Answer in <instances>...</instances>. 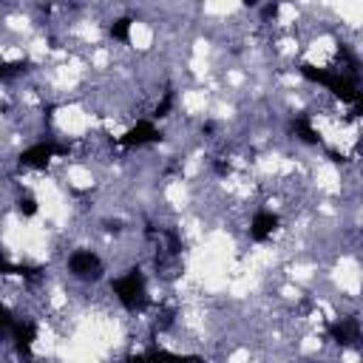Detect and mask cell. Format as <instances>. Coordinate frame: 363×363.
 Returning a JSON list of instances; mask_svg holds the SVG:
<instances>
[{
	"label": "cell",
	"instance_id": "obj_1",
	"mask_svg": "<svg viewBox=\"0 0 363 363\" xmlns=\"http://www.w3.org/2000/svg\"><path fill=\"white\" fill-rule=\"evenodd\" d=\"M301 74H303L309 82H318V85L329 88L340 102L354 105V102L363 96V91H357L354 79H349V77L340 74V71H326V68H318V65H312V62H301Z\"/></svg>",
	"mask_w": 363,
	"mask_h": 363
},
{
	"label": "cell",
	"instance_id": "obj_2",
	"mask_svg": "<svg viewBox=\"0 0 363 363\" xmlns=\"http://www.w3.org/2000/svg\"><path fill=\"white\" fill-rule=\"evenodd\" d=\"M111 289L113 295L119 298V303L130 312L142 309L145 306V275L139 267H130L125 275H119L116 281H111Z\"/></svg>",
	"mask_w": 363,
	"mask_h": 363
},
{
	"label": "cell",
	"instance_id": "obj_3",
	"mask_svg": "<svg viewBox=\"0 0 363 363\" xmlns=\"http://www.w3.org/2000/svg\"><path fill=\"white\" fill-rule=\"evenodd\" d=\"M68 153V145H60V142H37L31 147H26L20 153V167H45L54 156H65Z\"/></svg>",
	"mask_w": 363,
	"mask_h": 363
},
{
	"label": "cell",
	"instance_id": "obj_4",
	"mask_svg": "<svg viewBox=\"0 0 363 363\" xmlns=\"http://www.w3.org/2000/svg\"><path fill=\"white\" fill-rule=\"evenodd\" d=\"M68 269H71V275H77L82 281H96L102 275V261L91 250H77L68 258Z\"/></svg>",
	"mask_w": 363,
	"mask_h": 363
},
{
	"label": "cell",
	"instance_id": "obj_5",
	"mask_svg": "<svg viewBox=\"0 0 363 363\" xmlns=\"http://www.w3.org/2000/svg\"><path fill=\"white\" fill-rule=\"evenodd\" d=\"M153 142H162V130H156V125L150 119H139L119 139L122 147H142V145H153Z\"/></svg>",
	"mask_w": 363,
	"mask_h": 363
},
{
	"label": "cell",
	"instance_id": "obj_6",
	"mask_svg": "<svg viewBox=\"0 0 363 363\" xmlns=\"http://www.w3.org/2000/svg\"><path fill=\"white\" fill-rule=\"evenodd\" d=\"M326 332L340 346H360L363 343V332H360V320L357 318H340V320L329 323Z\"/></svg>",
	"mask_w": 363,
	"mask_h": 363
},
{
	"label": "cell",
	"instance_id": "obj_7",
	"mask_svg": "<svg viewBox=\"0 0 363 363\" xmlns=\"http://www.w3.org/2000/svg\"><path fill=\"white\" fill-rule=\"evenodd\" d=\"M6 326H9V332H11V340H14V349H17V354L20 357H26V360H31V343H34V337H37V326L31 323V320H6Z\"/></svg>",
	"mask_w": 363,
	"mask_h": 363
},
{
	"label": "cell",
	"instance_id": "obj_8",
	"mask_svg": "<svg viewBox=\"0 0 363 363\" xmlns=\"http://www.w3.org/2000/svg\"><path fill=\"white\" fill-rule=\"evenodd\" d=\"M128 363H204L199 354H173L167 349H150L145 354L128 357Z\"/></svg>",
	"mask_w": 363,
	"mask_h": 363
},
{
	"label": "cell",
	"instance_id": "obj_9",
	"mask_svg": "<svg viewBox=\"0 0 363 363\" xmlns=\"http://www.w3.org/2000/svg\"><path fill=\"white\" fill-rule=\"evenodd\" d=\"M275 227H278V216L269 213V210H258L252 216V224H250V238L252 241H267Z\"/></svg>",
	"mask_w": 363,
	"mask_h": 363
},
{
	"label": "cell",
	"instance_id": "obj_10",
	"mask_svg": "<svg viewBox=\"0 0 363 363\" xmlns=\"http://www.w3.org/2000/svg\"><path fill=\"white\" fill-rule=\"evenodd\" d=\"M289 128H292V133H295L301 142H306V145H320V142H323L320 133L312 128L309 116H295V119L289 122Z\"/></svg>",
	"mask_w": 363,
	"mask_h": 363
},
{
	"label": "cell",
	"instance_id": "obj_11",
	"mask_svg": "<svg viewBox=\"0 0 363 363\" xmlns=\"http://www.w3.org/2000/svg\"><path fill=\"white\" fill-rule=\"evenodd\" d=\"M130 23H133L130 17H119V20H113V23H111V28H108V31H111V37L125 43V40H128V34H130Z\"/></svg>",
	"mask_w": 363,
	"mask_h": 363
},
{
	"label": "cell",
	"instance_id": "obj_12",
	"mask_svg": "<svg viewBox=\"0 0 363 363\" xmlns=\"http://www.w3.org/2000/svg\"><path fill=\"white\" fill-rule=\"evenodd\" d=\"M26 68H28V62H26V60L3 62V65H0V77H3V79H9V77H14V74H20V71H26Z\"/></svg>",
	"mask_w": 363,
	"mask_h": 363
},
{
	"label": "cell",
	"instance_id": "obj_13",
	"mask_svg": "<svg viewBox=\"0 0 363 363\" xmlns=\"http://www.w3.org/2000/svg\"><path fill=\"white\" fill-rule=\"evenodd\" d=\"M17 210H20V213L28 218V216H34V213H37V201H34L31 196H20V201H17Z\"/></svg>",
	"mask_w": 363,
	"mask_h": 363
},
{
	"label": "cell",
	"instance_id": "obj_14",
	"mask_svg": "<svg viewBox=\"0 0 363 363\" xmlns=\"http://www.w3.org/2000/svg\"><path fill=\"white\" fill-rule=\"evenodd\" d=\"M173 108V91H164V96H162V102L156 105V116L162 119V116H167V111Z\"/></svg>",
	"mask_w": 363,
	"mask_h": 363
},
{
	"label": "cell",
	"instance_id": "obj_15",
	"mask_svg": "<svg viewBox=\"0 0 363 363\" xmlns=\"http://www.w3.org/2000/svg\"><path fill=\"white\" fill-rule=\"evenodd\" d=\"M164 238H167V250H170L173 255H179V252H182V241H179V233H176V230H164Z\"/></svg>",
	"mask_w": 363,
	"mask_h": 363
},
{
	"label": "cell",
	"instance_id": "obj_16",
	"mask_svg": "<svg viewBox=\"0 0 363 363\" xmlns=\"http://www.w3.org/2000/svg\"><path fill=\"white\" fill-rule=\"evenodd\" d=\"M278 11H281V6H278V3H267V6L261 9L264 20H272V17H278Z\"/></svg>",
	"mask_w": 363,
	"mask_h": 363
},
{
	"label": "cell",
	"instance_id": "obj_17",
	"mask_svg": "<svg viewBox=\"0 0 363 363\" xmlns=\"http://www.w3.org/2000/svg\"><path fill=\"white\" fill-rule=\"evenodd\" d=\"M354 113H357V116H363V96L354 102Z\"/></svg>",
	"mask_w": 363,
	"mask_h": 363
}]
</instances>
